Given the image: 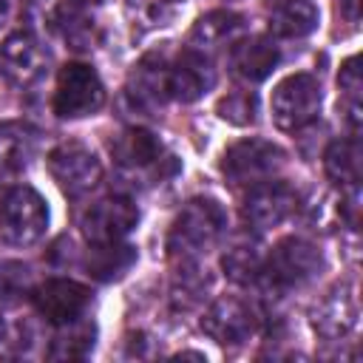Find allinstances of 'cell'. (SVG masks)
Returning <instances> with one entry per match:
<instances>
[{"label":"cell","instance_id":"7402d4cb","mask_svg":"<svg viewBox=\"0 0 363 363\" xmlns=\"http://www.w3.org/2000/svg\"><path fill=\"white\" fill-rule=\"evenodd\" d=\"M244 28V17L235 14V11H227V9H213L207 14H201L190 34H187V43L190 48H199V51H210V48H218L230 40H235V34Z\"/></svg>","mask_w":363,"mask_h":363},{"label":"cell","instance_id":"4316f807","mask_svg":"<svg viewBox=\"0 0 363 363\" xmlns=\"http://www.w3.org/2000/svg\"><path fill=\"white\" fill-rule=\"evenodd\" d=\"M170 3L167 0H128V14L136 28L150 31L159 26H167L170 20Z\"/></svg>","mask_w":363,"mask_h":363},{"label":"cell","instance_id":"44dd1931","mask_svg":"<svg viewBox=\"0 0 363 363\" xmlns=\"http://www.w3.org/2000/svg\"><path fill=\"white\" fill-rule=\"evenodd\" d=\"M54 28L74 51H91L99 43V26L88 14V6H79L74 0H65L51 14Z\"/></svg>","mask_w":363,"mask_h":363},{"label":"cell","instance_id":"83f0119b","mask_svg":"<svg viewBox=\"0 0 363 363\" xmlns=\"http://www.w3.org/2000/svg\"><path fill=\"white\" fill-rule=\"evenodd\" d=\"M360 3L363 0H340V14L346 17V23H357L360 20Z\"/></svg>","mask_w":363,"mask_h":363},{"label":"cell","instance_id":"30bf717a","mask_svg":"<svg viewBox=\"0 0 363 363\" xmlns=\"http://www.w3.org/2000/svg\"><path fill=\"white\" fill-rule=\"evenodd\" d=\"M258 312L250 301L238 295H221L210 303V309L201 318V329L210 340L218 346H241L258 332Z\"/></svg>","mask_w":363,"mask_h":363},{"label":"cell","instance_id":"2e32d148","mask_svg":"<svg viewBox=\"0 0 363 363\" xmlns=\"http://www.w3.org/2000/svg\"><path fill=\"white\" fill-rule=\"evenodd\" d=\"M281 62V48L267 34H252L230 45V71L247 85L267 79Z\"/></svg>","mask_w":363,"mask_h":363},{"label":"cell","instance_id":"9a60e30c","mask_svg":"<svg viewBox=\"0 0 363 363\" xmlns=\"http://www.w3.org/2000/svg\"><path fill=\"white\" fill-rule=\"evenodd\" d=\"M167 57L159 54V51H150L145 54L133 71L128 74V99L133 108L139 111H156L162 108L170 96H167Z\"/></svg>","mask_w":363,"mask_h":363},{"label":"cell","instance_id":"ffe728a7","mask_svg":"<svg viewBox=\"0 0 363 363\" xmlns=\"http://www.w3.org/2000/svg\"><path fill=\"white\" fill-rule=\"evenodd\" d=\"M37 153V130L20 119L0 122V173H20Z\"/></svg>","mask_w":363,"mask_h":363},{"label":"cell","instance_id":"4fadbf2b","mask_svg":"<svg viewBox=\"0 0 363 363\" xmlns=\"http://www.w3.org/2000/svg\"><path fill=\"white\" fill-rule=\"evenodd\" d=\"M298 207V193L278 179H267L250 187V193L244 196V221L252 230H269L284 224Z\"/></svg>","mask_w":363,"mask_h":363},{"label":"cell","instance_id":"52a82bcc","mask_svg":"<svg viewBox=\"0 0 363 363\" xmlns=\"http://www.w3.org/2000/svg\"><path fill=\"white\" fill-rule=\"evenodd\" d=\"M105 105V85L88 62H68L60 68L54 88V113L60 119H82Z\"/></svg>","mask_w":363,"mask_h":363},{"label":"cell","instance_id":"5b68a950","mask_svg":"<svg viewBox=\"0 0 363 363\" xmlns=\"http://www.w3.org/2000/svg\"><path fill=\"white\" fill-rule=\"evenodd\" d=\"M320 102H323V94L315 74H306V71L289 74L272 88V99H269L272 122L281 130H292V133L303 130L318 119Z\"/></svg>","mask_w":363,"mask_h":363},{"label":"cell","instance_id":"603a6c76","mask_svg":"<svg viewBox=\"0 0 363 363\" xmlns=\"http://www.w3.org/2000/svg\"><path fill=\"white\" fill-rule=\"evenodd\" d=\"M82 264L94 281H116L136 264V247H130L125 241L88 244Z\"/></svg>","mask_w":363,"mask_h":363},{"label":"cell","instance_id":"7a4b0ae2","mask_svg":"<svg viewBox=\"0 0 363 363\" xmlns=\"http://www.w3.org/2000/svg\"><path fill=\"white\" fill-rule=\"evenodd\" d=\"M320 267H323L320 250L301 235H289V238H281L269 250V255H264L258 281L264 284V289L269 295L281 298V295L309 284L320 272Z\"/></svg>","mask_w":363,"mask_h":363},{"label":"cell","instance_id":"e0dca14e","mask_svg":"<svg viewBox=\"0 0 363 363\" xmlns=\"http://www.w3.org/2000/svg\"><path fill=\"white\" fill-rule=\"evenodd\" d=\"M312 326L326 340H340L357 326V298H354L349 284L335 286L312 309Z\"/></svg>","mask_w":363,"mask_h":363},{"label":"cell","instance_id":"8992f818","mask_svg":"<svg viewBox=\"0 0 363 363\" xmlns=\"http://www.w3.org/2000/svg\"><path fill=\"white\" fill-rule=\"evenodd\" d=\"M286 162L284 147H278L269 139L261 136H247L238 139L235 145H230L221 156V173L227 176L230 184L235 187H252L258 182L272 179Z\"/></svg>","mask_w":363,"mask_h":363},{"label":"cell","instance_id":"d4e9b609","mask_svg":"<svg viewBox=\"0 0 363 363\" xmlns=\"http://www.w3.org/2000/svg\"><path fill=\"white\" fill-rule=\"evenodd\" d=\"M261 250L255 241L250 238H235L230 244V250L224 252L221 258V267L227 272V278H233L235 284H250V281H258V272H261Z\"/></svg>","mask_w":363,"mask_h":363},{"label":"cell","instance_id":"8fae6325","mask_svg":"<svg viewBox=\"0 0 363 363\" xmlns=\"http://www.w3.org/2000/svg\"><path fill=\"white\" fill-rule=\"evenodd\" d=\"M48 68V51L31 31H14L0 45V74L14 88H31Z\"/></svg>","mask_w":363,"mask_h":363},{"label":"cell","instance_id":"6da1fadb","mask_svg":"<svg viewBox=\"0 0 363 363\" xmlns=\"http://www.w3.org/2000/svg\"><path fill=\"white\" fill-rule=\"evenodd\" d=\"M227 233V213L216 199H190L170 224L167 255L173 264H193L207 250H213Z\"/></svg>","mask_w":363,"mask_h":363},{"label":"cell","instance_id":"3957f363","mask_svg":"<svg viewBox=\"0 0 363 363\" xmlns=\"http://www.w3.org/2000/svg\"><path fill=\"white\" fill-rule=\"evenodd\" d=\"M48 230L45 199L28 187L14 184L0 196V241L9 247H31Z\"/></svg>","mask_w":363,"mask_h":363},{"label":"cell","instance_id":"ac0fdd59","mask_svg":"<svg viewBox=\"0 0 363 363\" xmlns=\"http://www.w3.org/2000/svg\"><path fill=\"white\" fill-rule=\"evenodd\" d=\"M269 31L284 40H301L318 28V9L312 0H267Z\"/></svg>","mask_w":363,"mask_h":363},{"label":"cell","instance_id":"9c48e42d","mask_svg":"<svg viewBox=\"0 0 363 363\" xmlns=\"http://www.w3.org/2000/svg\"><path fill=\"white\" fill-rule=\"evenodd\" d=\"M136 224H139V207L133 204V199L122 193L96 199L79 216V230L88 238V244L125 241V235H130Z\"/></svg>","mask_w":363,"mask_h":363},{"label":"cell","instance_id":"cb8c5ba5","mask_svg":"<svg viewBox=\"0 0 363 363\" xmlns=\"http://www.w3.org/2000/svg\"><path fill=\"white\" fill-rule=\"evenodd\" d=\"M94 335H96L94 323H88L82 318L62 323V326H57V335L48 346V357L51 360H79L94 349Z\"/></svg>","mask_w":363,"mask_h":363},{"label":"cell","instance_id":"4dcf8cb0","mask_svg":"<svg viewBox=\"0 0 363 363\" xmlns=\"http://www.w3.org/2000/svg\"><path fill=\"white\" fill-rule=\"evenodd\" d=\"M0 340H3V318H0Z\"/></svg>","mask_w":363,"mask_h":363},{"label":"cell","instance_id":"484cf974","mask_svg":"<svg viewBox=\"0 0 363 363\" xmlns=\"http://www.w3.org/2000/svg\"><path fill=\"white\" fill-rule=\"evenodd\" d=\"M216 113L224 122L238 125V128L255 125V119H258V96L252 91H233V94H227V96L218 99Z\"/></svg>","mask_w":363,"mask_h":363},{"label":"cell","instance_id":"5bb4252c","mask_svg":"<svg viewBox=\"0 0 363 363\" xmlns=\"http://www.w3.org/2000/svg\"><path fill=\"white\" fill-rule=\"evenodd\" d=\"M216 85V68L199 48H184L167 65V96L176 102H196Z\"/></svg>","mask_w":363,"mask_h":363},{"label":"cell","instance_id":"f546056e","mask_svg":"<svg viewBox=\"0 0 363 363\" xmlns=\"http://www.w3.org/2000/svg\"><path fill=\"white\" fill-rule=\"evenodd\" d=\"M74 3H79V6H88V9H91V6H99V3H105V0H74Z\"/></svg>","mask_w":363,"mask_h":363},{"label":"cell","instance_id":"ba28073f","mask_svg":"<svg viewBox=\"0 0 363 363\" xmlns=\"http://www.w3.org/2000/svg\"><path fill=\"white\" fill-rule=\"evenodd\" d=\"M48 173L68 199H82L102 182V162L88 145L68 139L48 153Z\"/></svg>","mask_w":363,"mask_h":363},{"label":"cell","instance_id":"f1b7e54d","mask_svg":"<svg viewBox=\"0 0 363 363\" xmlns=\"http://www.w3.org/2000/svg\"><path fill=\"white\" fill-rule=\"evenodd\" d=\"M6 17H9V0H0V26H3Z\"/></svg>","mask_w":363,"mask_h":363},{"label":"cell","instance_id":"1f68e13d","mask_svg":"<svg viewBox=\"0 0 363 363\" xmlns=\"http://www.w3.org/2000/svg\"><path fill=\"white\" fill-rule=\"evenodd\" d=\"M167 3H170V6H173V3H182V0H167Z\"/></svg>","mask_w":363,"mask_h":363},{"label":"cell","instance_id":"d6986e66","mask_svg":"<svg viewBox=\"0 0 363 363\" xmlns=\"http://www.w3.org/2000/svg\"><path fill=\"white\" fill-rule=\"evenodd\" d=\"M360 139L349 136V139H335L326 153H323V170L329 176L332 184L340 187V193L346 190H360V176H363V159H360Z\"/></svg>","mask_w":363,"mask_h":363},{"label":"cell","instance_id":"277c9868","mask_svg":"<svg viewBox=\"0 0 363 363\" xmlns=\"http://www.w3.org/2000/svg\"><path fill=\"white\" fill-rule=\"evenodd\" d=\"M113 162L130 173V176H145L150 182H162L179 170V162L173 153L162 145V139L147 130V128H125L113 142H111Z\"/></svg>","mask_w":363,"mask_h":363},{"label":"cell","instance_id":"7c38bea8","mask_svg":"<svg viewBox=\"0 0 363 363\" xmlns=\"http://www.w3.org/2000/svg\"><path fill=\"white\" fill-rule=\"evenodd\" d=\"M31 303L51 326H62L85 315L91 306V289L71 278H48L34 286Z\"/></svg>","mask_w":363,"mask_h":363}]
</instances>
